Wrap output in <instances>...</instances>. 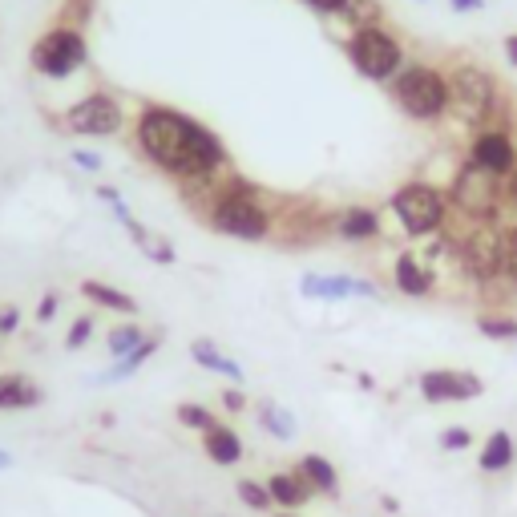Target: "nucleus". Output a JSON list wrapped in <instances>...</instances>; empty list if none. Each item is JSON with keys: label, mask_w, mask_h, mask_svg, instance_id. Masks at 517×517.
Wrapping results in <instances>:
<instances>
[{"label": "nucleus", "mask_w": 517, "mask_h": 517, "mask_svg": "<svg viewBox=\"0 0 517 517\" xmlns=\"http://www.w3.org/2000/svg\"><path fill=\"white\" fill-rule=\"evenodd\" d=\"M134 142L150 166L182 186H211L223 170H231L223 138L174 106H142L134 118Z\"/></svg>", "instance_id": "1"}, {"label": "nucleus", "mask_w": 517, "mask_h": 517, "mask_svg": "<svg viewBox=\"0 0 517 517\" xmlns=\"http://www.w3.org/2000/svg\"><path fill=\"white\" fill-rule=\"evenodd\" d=\"M206 223H211L219 235L243 239V243H263L275 231V215L263 202V194L251 182H223L206 206Z\"/></svg>", "instance_id": "2"}, {"label": "nucleus", "mask_w": 517, "mask_h": 517, "mask_svg": "<svg viewBox=\"0 0 517 517\" xmlns=\"http://www.w3.org/2000/svg\"><path fill=\"white\" fill-rule=\"evenodd\" d=\"M392 101L412 122H441L449 118V77L433 65H404L392 81Z\"/></svg>", "instance_id": "3"}, {"label": "nucleus", "mask_w": 517, "mask_h": 517, "mask_svg": "<svg viewBox=\"0 0 517 517\" xmlns=\"http://www.w3.org/2000/svg\"><path fill=\"white\" fill-rule=\"evenodd\" d=\"M449 77V114L461 126L485 130L497 118V81L493 73L477 69V65H453Z\"/></svg>", "instance_id": "4"}, {"label": "nucleus", "mask_w": 517, "mask_h": 517, "mask_svg": "<svg viewBox=\"0 0 517 517\" xmlns=\"http://www.w3.org/2000/svg\"><path fill=\"white\" fill-rule=\"evenodd\" d=\"M29 65L45 81H69L73 73H81L89 65V41L77 25H53L33 41Z\"/></svg>", "instance_id": "5"}, {"label": "nucleus", "mask_w": 517, "mask_h": 517, "mask_svg": "<svg viewBox=\"0 0 517 517\" xmlns=\"http://www.w3.org/2000/svg\"><path fill=\"white\" fill-rule=\"evenodd\" d=\"M392 215L400 219V227L417 239H429V235H441L445 223H449V198L433 186V182H400L392 190Z\"/></svg>", "instance_id": "6"}, {"label": "nucleus", "mask_w": 517, "mask_h": 517, "mask_svg": "<svg viewBox=\"0 0 517 517\" xmlns=\"http://www.w3.org/2000/svg\"><path fill=\"white\" fill-rule=\"evenodd\" d=\"M348 61L368 81H392L404 69V49H400V41L388 29L368 25V29H352V37H348Z\"/></svg>", "instance_id": "7"}, {"label": "nucleus", "mask_w": 517, "mask_h": 517, "mask_svg": "<svg viewBox=\"0 0 517 517\" xmlns=\"http://www.w3.org/2000/svg\"><path fill=\"white\" fill-rule=\"evenodd\" d=\"M61 130L73 138H114L126 130V110L114 93L93 89L61 114Z\"/></svg>", "instance_id": "8"}, {"label": "nucleus", "mask_w": 517, "mask_h": 517, "mask_svg": "<svg viewBox=\"0 0 517 517\" xmlns=\"http://www.w3.org/2000/svg\"><path fill=\"white\" fill-rule=\"evenodd\" d=\"M453 206L457 211L473 223V227H481V223H493L497 215H501V178H493V174H485V170H477L473 162L457 174V182H453Z\"/></svg>", "instance_id": "9"}, {"label": "nucleus", "mask_w": 517, "mask_h": 517, "mask_svg": "<svg viewBox=\"0 0 517 517\" xmlns=\"http://www.w3.org/2000/svg\"><path fill=\"white\" fill-rule=\"evenodd\" d=\"M457 255H461L465 275H469L477 287H489V283L501 279V235L489 231V223L473 227L469 239H457Z\"/></svg>", "instance_id": "10"}, {"label": "nucleus", "mask_w": 517, "mask_h": 517, "mask_svg": "<svg viewBox=\"0 0 517 517\" xmlns=\"http://www.w3.org/2000/svg\"><path fill=\"white\" fill-rule=\"evenodd\" d=\"M417 384L429 404H465L485 392V380L465 368H433V372H421Z\"/></svg>", "instance_id": "11"}, {"label": "nucleus", "mask_w": 517, "mask_h": 517, "mask_svg": "<svg viewBox=\"0 0 517 517\" xmlns=\"http://www.w3.org/2000/svg\"><path fill=\"white\" fill-rule=\"evenodd\" d=\"M469 162H473L477 170L493 174V178H509V174L517 170V146H513V138H509L505 130L485 126V130H477L473 142H469Z\"/></svg>", "instance_id": "12"}, {"label": "nucleus", "mask_w": 517, "mask_h": 517, "mask_svg": "<svg viewBox=\"0 0 517 517\" xmlns=\"http://www.w3.org/2000/svg\"><path fill=\"white\" fill-rule=\"evenodd\" d=\"M392 283L408 299H425V295H433L437 275L429 271V263L417 251H396V259H392Z\"/></svg>", "instance_id": "13"}, {"label": "nucleus", "mask_w": 517, "mask_h": 517, "mask_svg": "<svg viewBox=\"0 0 517 517\" xmlns=\"http://www.w3.org/2000/svg\"><path fill=\"white\" fill-rule=\"evenodd\" d=\"M110 206H114V219L126 227V235L138 243V251H142L150 263H158V267H170V263L178 259V251L170 247V239H162V235H154L150 227H142V223L134 219V211H130V206H126L122 198H118V202H110Z\"/></svg>", "instance_id": "14"}, {"label": "nucleus", "mask_w": 517, "mask_h": 517, "mask_svg": "<svg viewBox=\"0 0 517 517\" xmlns=\"http://www.w3.org/2000/svg\"><path fill=\"white\" fill-rule=\"evenodd\" d=\"M299 291L307 299H352V295H376L372 283L356 279V275H303Z\"/></svg>", "instance_id": "15"}, {"label": "nucleus", "mask_w": 517, "mask_h": 517, "mask_svg": "<svg viewBox=\"0 0 517 517\" xmlns=\"http://www.w3.org/2000/svg\"><path fill=\"white\" fill-rule=\"evenodd\" d=\"M81 299L97 312H114V316H138V299L106 279H81Z\"/></svg>", "instance_id": "16"}, {"label": "nucleus", "mask_w": 517, "mask_h": 517, "mask_svg": "<svg viewBox=\"0 0 517 517\" xmlns=\"http://www.w3.org/2000/svg\"><path fill=\"white\" fill-rule=\"evenodd\" d=\"M332 227H336V235L348 239V243H372V239H380L384 219L372 211V206H348V211H340V215L332 219Z\"/></svg>", "instance_id": "17"}, {"label": "nucleus", "mask_w": 517, "mask_h": 517, "mask_svg": "<svg viewBox=\"0 0 517 517\" xmlns=\"http://www.w3.org/2000/svg\"><path fill=\"white\" fill-rule=\"evenodd\" d=\"M45 400L41 384L25 372H0V412H25Z\"/></svg>", "instance_id": "18"}, {"label": "nucleus", "mask_w": 517, "mask_h": 517, "mask_svg": "<svg viewBox=\"0 0 517 517\" xmlns=\"http://www.w3.org/2000/svg\"><path fill=\"white\" fill-rule=\"evenodd\" d=\"M158 348H162V332H150V336H146L130 356L114 360L106 372H97V376H93V384H122V380H130L142 364H150V360H154V352H158Z\"/></svg>", "instance_id": "19"}, {"label": "nucleus", "mask_w": 517, "mask_h": 517, "mask_svg": "<svg viewBox=\"0 0 517 517\" xmlns=\"http://www.w3.org/2000/svg\"><path fill=\"white\" fill-rule=\"evenodd\" d=\"M202 453L211 457L215 465H239L243 461V437L231 429V425H215V429H206L202 433Z\"/></svg>", "instance_id": "20"}, {"label": "nucleus", "mask_w": 517, "mask_h": 517, "mask_svg": "<svg viewBox=\"0 0 517 517\" xmlns=\"http://www.w3.org/2000/svg\"><path fill=\"white\" fill-rule=\"evenodd\" d=\"M190 360H194L198 368H206V372H215V376H227L231 384H243V368H239L227 352H219V344H215V340L198 336V340L190 344Z\"/></svg>", "instance_id": "21"}, {"label": "nucleus", "mask_w": 517, "mask_h": 517, "mask_svg": "<svg viewBox=\"0 0 517 517\" xmlns=\"http://www.w3.org/2000/svg\"><path fill=\"white\" fill-rule=\"evenodd\" d=\"M267 489H271V501L283 505V509H299V505L312 501V493H316L299 469L295 473H271L267 477Z\"/></svg>", "instance_id": "22"}, {"label": "nucleus", "mask_w": 517, "mask_h": 517, "mask_svg": "<svg viewBox=\"0 0 517 517\" xmlns=\"http://www.w3.org/2000/svg\"><path fill=\"white\" fill-rule=\"evenodd\" d=\"M517 461V445L505 429H493L481 445V473H505Z\"/></svg>", "instance_id": "23"}, {"label": "nucleus", "mask_w": 517, "mask_h": 517, "mask_svg": "<svg viewBox=\"0 0 517 517\" xmlns=\"http://www.w3.org/2000/svg\"><path fill=\"white\" fill-rule=\"evenodd\" d=\"M299 473L307 477V485H312L316 493H328V497L340 493V473H336V465H332L324 453H307V457L299 461Z\"/></svg>", "instance_id": "24"}, {"label": "nucleus", "mask_w": 517, "mask_h": 517, "mask_svg": "<svg viewBox=\"0 0 517 517\" xmlns=\"http://www.w3.org/2000/svg\"><path fill=\"white\" fill-rule=\"evenodd\" d=\"M255 417H259V425H263L275 441H291V437H295V417H291L287 408H279L275 400H259V412H255Z\"/></svg>", "instance_id": "25"}, {"label": "nucleus", "mask_w": 517, "mask_h": 517, "mask_svg": "<svg viewBox=\"0 0 517 517\" xmlns=\"http://www.w3.org/2000/svg\"><path fill=\"white\" fill-rule=\"evenodd\" d=\"M473 328H477L485 340H497V344H517V316L481 312V316L473 320Z\"/></svg>", "instance_id": "26"}, {"label": "nucleus", "mask_w": 517, "mask_h": 517, "mask_svg": "<svg viewBox=\"0 0 517 517\" xmlns=\"http://www.w3.org/2000/svg\"><path fill=\"white\" fill-rule=\"evenodd\" d=\"M142 340H146V332H142L134 320H126V324L110 328V336H106V348H110V356H114V360H122V356H130V352H134Z\"/></svg>", "instance_id": "27"}, {"label": "nucleus", "mask_w": 517, "mask_h": 517, "mask_svg": "<svg viewBox=\"0 0 517 517\" xmlns=\"http://www.w3.org/2000/svg\"><path fill=\"white\" fill-rule=\"evenodd\" d=\"M174 417H178V425H186V429H194V433H206V429H215L219 425V417L206 404H194V400H182L178 408H174Z\"/></svg>", "instance_id": "28"}, {"label": "nucleus", "mask_w": 517, "mask_h": 517, "mask_svg": "<svg viewBox=\"0 0 517 517\" xmlns=\"http://www.w3.org/2000/svg\"><path fill=\"white\" fill-rule=\"evenodd\" d=\"M501 279L509 287H517V223H509L501 231Z\"/></svg>", "instance_id": "29"}, {"label": "nucleus", "mask_w": 517, "mask_h": 517, "mask_svg": "<svg viewBox=\"0 0 517 517\" xmlns=\"http://www.w3.org/2000/svg\"><path fill=\"white\" fill-rule=\"evenodd\" d=\"M344 17L352 21V29H368V25H380V5L376 0H348Z\"/></svg>", "instance_id": "30"}, {"label": "nucleus", "mask_w": 517, "mask_h": 517, "mask_svg": "<svg viewBox=\"0 0 517 517\" xmlns=\"http://www.w3.org/2000/svg\"><path fill=\"white\" fill-rule=\"evenodd\" d=\"M93 328H97V316H93V312L77 316V320L69 324V332H65V348H69V352H81V348L93 340Z\"/></svg>", "instance_id": "31"}, {"label": "nucleus", "mask_w": 517, "mask_h": 517, "mask_svg": "<svg viewBox=\"0 0 517 517\" xmlns=\"http://www.w3.org/2000/svg\"><path fill=\"white\" fill-rule=\"evenodd\" d=\"M239 501L247 505V509H259V513H267L275 501H271V489L267 485H259V481H239Z\"/></svg>", "instance_id": "32"}, {"label": "nucleus", "mask_w": 517, "mask_h": 517, "mask_svg": "<svg viewBox=\"0 0 517 517\" xmlns=\"http://www.w3.org/2000/svg\"><path fill=\"white\" fill-rule=\"evenodd\" d=\"M57 312H61V295H57V291H45L41 303H37V312H33V320H37L41 328H49V324L57 320Z\"/></svg>", "instance_id": "33"}, {"label": "nucleus", "mask_w": 517, "mask_h": 517, "mask_svg": "<svg viewBox=\"0 0 517 517\" xmlns=\"http://www.w3.org/2000/svg\"><path fill=\"white\" fill-rule=\"evenodd\" d=\"M469 445H473V433H469L465 425H453V429L441 433V449H449V453H461V449H469Z\"/></svg>", "instance_id": "34"}, {"label": "nucleus", "mask_w": 517, "mask_h": 517, "mask_svg": "<svg viewBox=\"0 0 517 517\" xmlns=\"http://www.w3.org/2000/svg\"><path fill=\"white\" fill-rule=\"evenodd\" d=\"M13 332H21V307L5 303V307H0V340H9Z\"/></svg>", "instance_id": "35"}, {"label": "nucleus", "mask_w": 517, "mask_h": 517, "mask_svg": "<svg viewBox=\"0 0 517 517\" xmlns=\"http://www.w3.org/2000/svg\"><path fill=\"white\" fill-rule=\"evenodd\" d=\"M501 211H513L517 215V170L509 178H501Z\"/></svg>", "instance_id": "36"}, {"label": "nucleus", "mask_w": 517, "mask_h": 517, "mask_svg": "<svg viewBox=\"0 0 517 517\" xmlns=\"http://www.w3.org/2000/svg\"><path fill=\"white\" fill-rule=\"evenodd\" d=\"M69 158H73V166H81V170H89V174H97L101 166H106V162H101V154H93V150H73Z\"/></svg>", "instance_id": "37"}, {"label": "nucleus", "mask_w": 517, "mask_h": 517, "mask_svg": "<svg viewBox=\"0 0 517 517\" xmlns=\"http://www.w3.org/2000/svg\"><path fill=\"white\" fill-rule=\"evenodd\" d=\"M219 400H223V408H227V412H243V408H247V396H243V388H239V384L223 388V396H219Z\"/></svg>", "instance_id": "38"}, {"label": "nucleus", "mask_w": 517, "mask_h": 517, "mask_svg": "<svg viewBox=\"0 0 517 517\" xmlns=\"http://www.w3.org/2000/svg\"><path fill=\"white\" fill-rule=\"evenodd\" d=\"M449 9H453V13H481L485 0H449Z\"/></svg>", "instance_id": "39"}, {"label": "nucleus", "mask_w": 517, "mask_h": 517, "mask_svg": "<svg viewBox=\"0 0 517 517\" xmlns=\"http://www.w3.org/2000/svg\"><path fill=\"white\" fill-rule=\"evenodd\" d=\"M505 61H509V65H517V33H509V37H505Z\"/></svg>", "instance_id": "40"}, {"label": "nucleus", "mask_w": 517, "mask_h": 517, "mask_svg": "<svg viewBox=\"0 0 517 517\" xmlns=\"http://www.w3.org/2000/svg\"><path fill=\"white\" fill-rule=\"evenodd\" d=\"M97 198H101V202H118L122 194H118L114 186H97Z\"/></svg>", "instance_id": "41"}, {"label": "nucleus", "mask_w": 517, "mask_h": 517, "mask_svg": "<svg viewBox=\"0 0 517 517\" xmlns=\"http://www.w3.org/2000/svg\"><path fill=\"white\" fill-rule=\"evenodd\" d=\"M5 469H13V453L0 449V473H5Z\"/></svg>", "instance_id": "42"}, {"label": "nucleus", "mask_w": 517, "mask_h": 517, "mask_svg": "<svg viewBox=\"0 0 517 517\" xmlns=\"http://www.w3.org/2000/svg\"><path fill=\"white\" fill-rule=\"evenodd\" d=\"M279 517H295V513H279Z\"/></svg>", "instance_id": "43"}]
</instances>
